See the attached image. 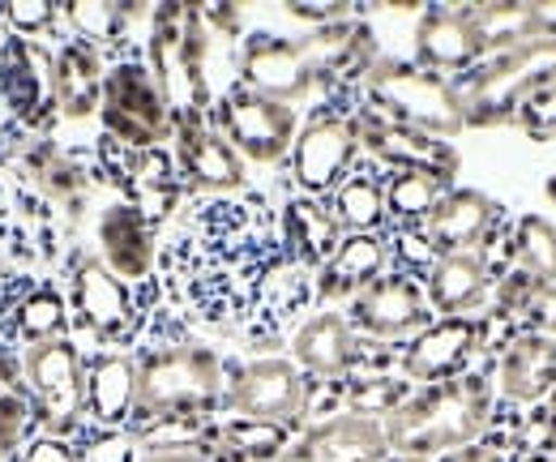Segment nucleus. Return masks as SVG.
Returning a JSON list of instances; mask_svg holds the SVG:
<instances>
[{"mask_svg": "<svg viewBox=\"0 0 556 462\" xmlns=\"http://www.w3.org/2000/svg\"><path fill=\"white\" fill-rule=\"evenodd\" d=\"M287 262L278 214L262 198H198L159 253L167 300L198 326L249 334L262 291Z\"/></svg>", "mask_w": 556, "mask_h": 462, "instance_id": "nucleus-1", "label": "nucleus"}, {"mask_svg": "<svg viewBox=\"0 0 556 462\" xmlns=\"http://www.w3.org/2000/svg\"><path fill=\"white\" fill-rule=\"evenodd\" d=\"M138 360V398L125 424V437H193L223 415L227 398V360L198 338L146 342Z\"/></svg>", "mask_w": 556, "mask_h": 462, "instance_id": "nucleus-2", "label": "nucleus"}, {"mask_svg": "<svg viewBox=\"0 0 556 462\" xmlns=\"http://www.w3.org/2000/svg\"><path fill=\"white\" fill-rule=\"evenodd\" d=\"M492 411H496V386L484 373L467 369L463 377L416 386L381 424L394 459L437 462L441 454L484 441L492 428Z\"/></svg>", "mask_w": 556, "mask_h": 462, "instance_id": "nucleus-3", "label": "nucleus"}, {"mask_svg": "<svg viewBox=\"0 0 556 462\" xmlns=\"http://www.w3.org/2000/svg\"><path fill=\"white\" fill-rule=\"evenodd\" d=\"M61 218L17 172L0 167V322L48 283V265L61 258Z\"/></svg>", "mask_w": 556, "mask_h": 462, "instance_id": "nucleus-4", "label": "nucleus"}, {"mask_svg": "<svg viewBox=\"0 0 556 462\" xmlns=\"http://www.w3.org/2000/svg\"><path fill=\"white\" fill-rule=\"evenodd\" d=\"M210 35L198 4H159L150 13V43H146V65L159 77L172 116L198 112L210 116Z\"/></svg>", "mask_w": 556, "mask_h": 462, "instance_id": "nucleus-5", "label": "nucleus"}, {"mask_svg": "<svg viewBox=\"0 0 556 462\" xmlns=\"http://www.w3.org/2000/svg\"><path fill=\"white\" fill-rule=\"evenodd\" d=\"M359 86H364L368 108L394 125L432 133V137H454L467 129L463 99H458L454 82L416 65V61L377 57V65L364 73Z\"/></svg>", "mask_w": 556, "mask_h": 462, "instance_id": "nucleus-6", "label": "nucleus"}, {"mask_svg": "<svg viewBox=\"0 0 556 462\" xmlns=\"http://www.w3.org/2000/svg\"><path fill=\"white\" fill-rule=\"evenodd\" d=\"M313 402H317V382H308L291 364V355H253L227 364L223 415L231 420L270 424L295 437L300 428L313 424Z\"/></svg>", "mask_w": 556, "mask_h": 462, "instance_id": "nucleus-7", "label": "nucleus"}, {"mask_svg": "<svg viewBox=\"0 0 556 462\" xmlns=\"http://www.w3.org/2000/svg\"><path fill=\"white\" fill-rule=\"evenodd\" d=\"M548 86H556V35H540L514 52H501L454 82L467 125H496Z\"/></svg>", "mask_w": 556, "mask_h": 462, "instance_id": "nucleus-8", "label": "nucleus"}, {"mask_svg": "<svg viewBox=\"0 0 556 462\" xmlns=\"http://www.w3.org/2000/svg\"><path fill=\"white\" fill-rule=\"evenodd\" d=\"M65 278L73 330L94 338L99 351H129L150 322V309L138 300V291L90 253H70Z\"/></svg>", "mask_w": 556, "mask_h": 462, "instance_id": "nucleus-9", "label": "nucleus"}, {"mask_svg": "<svg viewBox=\"0 0 556 462\" xmlns=\"http://www.w3.org/2000/svg\"><path fill=\"white\" fill-rule=\"evenodd\" d=\"M22 382L35 407V433L77 441L86 428V351L77 347V338L26 347Z\"/></svg>", "mask_w": 556, "mask_h": 462, "instance_id": "nucleus-10", "label": "nucleus"}, {"mask_svg": "<svg viewBox=\"0 0 556 462\" xmlns=\"http://www.w3.org/2000/svg\"><path fill=\"white\" fill-rule=\"evenodd\" d=\"M99 121H103V137L129 150H159L172 137L176 116L146 57H121L108 65Z\"/></svg>", "mask_w": 556, "mask_h": 462, "instance_id": "nucleus-11", "label": "nucleus"}, {"mask_svg": "<svg viewBox=\"0 0 556 462\" xmlns=\"http://www.w3.org/2000/svg\"><path fill=\"white\" fill-rule=\"evenodd\" d=\"M210 125L231 141V150L244 159V163H257V167H275L282 159H291V146H295V133H300V116L291 103H278L266 99L249 86H227L214 108H210Z\"/></svg>", "mask_w": 556, "mask_h": 462, "instance_id": "nucleus-12", "label": "nucleus"}, {"mask_svg": "<svg viewBox=\"0 0 556 462\" xmlns=\"http://www.w3.org/2000/svg\"><path fill=\"white\" fill-rule=\"evenodd\" d=\"M4 167L17 172L39 198L48 201L56 210V218H65V227L81 223L90 189L99 180V167L81 163V154L61 146L52 133H22Z\"/></svg>", "mask_w": 556, "mask_h": 462, "instance_id": "nucleus-13", "label": "nucleus"}, {"mask_svg": "<svg viewBox=\"0 0 556 462\" xmlns=\"http://www.w3.org/2000/svg\"><path fill=\"white\" fill-rule=\"evenodd\" d=\"M94 167H99V180H112L121 189V201L138 205L154 227L185 198L176 154H167L163 146L159 150H129V146H116L112 137H99Z\"/></svg>", "mask_w": 556, "mask_h": 462, "instance_id": "nucleus-14", "label": "nucleus"}, {"mask_svg": "<svg viewBox=\"0 0 556 462\" xmlns=\"http://www.w3.org/2000/svg\"><path fill=\"white\" fill-rule=\"evenodd\" d=\"M359 159V133L343 112H317L304 121L291 146V185L304 198H330Z\"/></svg>", "mask_w": 556, "mask_h": 462, "instance_id": "nucleus-15", "label": "nucleus"}, {"mask_svg": "<svg viewBox=\"0 0 556 462\" xmlns=\"http://www.w3.org/2000/svg\"><path fill=\"white\" fill-rule=\"evenodd\" d=\"M52 52L39 39H22L0 26V108L22 133H52L56 112L48 95Z\"/></svg>", "mask_w": 556, "mask_h": 462, "instance_id": "nucleus-16", "label": "nucleus"}, {"mask_svg": "<svg viewBox=\"0 0 556 462\" xmlns=\"http://www.w3.org/2000/svg\"><path fill=\"white\" fill-rule=\"evenodd\" d=\"M343 313L359 338H377V342H407L437 322L424 283L407 270H386L377 283H368L355 300H348Z\"/></svg>", "mask_w": 556, "mask_h": 462, "instance_id": "nucleus-17", "label": "nucleus"}, {"mask_svg": "<svg viewBox=\"0 0 556 462\" xmlns=\"http://www.w3.org/2000/svg\"><path fill=\"white\" fill-rule=\"evenodd\" d=\"M172 141H176V167L185 189L206 193V198H236L249 185L244 159L231 150V141L210 125V116L180 112L172 121Z\"/></svg>", "mask_w": 556, "mask_h": 462, "instance_id": "nucleus-18", "label": "nucleus"}, {"mask_svg": "<svg viewBox=\"0 0 556 462\" xmlns=\"http://www.w3.org/2000/svg\"><path fill=\"white\" fill-rule=\"evenodd\" d=\"M240 86L278 99V103H300L317 90V73L304 52V39H287L275 30H253L240 43Z\"/></svg>", "mask_w": 556, "mask_h": 462, "instance_id": "nucleus-19", "label": "nucleus"}, {"mask_svg": "<svg viewBox=\"0 0 556 462\" xmlns=\"http://www.w3.org/2000/svg\"><path fill=\"white\" fill-rule=\"evenodd\" d=\"M275 462H390L386 424L377 415L334 411L300 428Z\"/></svg>", "mask_w": 556, "mask_h": 462, "instance_id": "nucleus-20", "label": "nucleus"}, {"mask_svg": "<svg viewBox=\"0 0 556 462\" xmlns=\"http://www.w3.org/2000/svg\"><path fill=\"white\" fill-rule=\"evenodd\" d=\"M351 121H355V133H359V150H368V154H372L377 163H386L390 172H428V176L454 180V172H458V150H454L445 137L394 125V121L377 116L368 103L355 108Z\"/></svg>", "mask_w": 556, "mask_h": 462, "instance_id": "nucleus-21", "label": "nucleus"}, {"mask_svg": "<svg viewBox=\"0 0 556 462\" xmlns=\"http://www.w3.org/2000/svg\"><path fill=\"white\" fill-rule=\"evenodd\" d=\"M488 326L480 317H437L428 330L403 342L399 369L412 386H437L450 377H463L471 355L484 347Z\"/></svg>", "mask_w": 556, "mask_h": 462, "instance_id": "nucleus-22", "label": "nucleus"}, {"mask_svg": "<svg viewBox=\"0 0 556 462\" xmlns=\"http://www.w3.org/2000/svg\"><path fill=\"white\" fill-rule=\"evenodd\" d=\"M138 398V360L134 351H99L86 355V428L77 446L125 433Z\"/></svg>", "mask_w": 556, "mask_h": 462, "instance_id": "nucleus-23", "label": "nucleus"}, {"mask_svg": "<svg viewBox=\"0 0 556 462\" xmlns=\"http://www.w3.org/2000/svg\"><path fill=\"white\" fill-rule=\"evenodd\" d=\"M94 245H99V262L108 265L121 283L138 287L154 278L159 265V227L129 201H108L94 218Z\"/></svg>", "mask_w": 556, "mask_h": 462, "instance_id": "nucleus-24", "label": "nucleus"}, {"mask_svg": "<svg viewBox=\"0 0 556 462\" xmlns=\"http://www.w3.org/2000/svg\"><path fill=\"white\" fill-rule=\"evenodd\" d=\"M359 351V334L351 330L348 313L339 309H317L291 330V364L317 386L355 377Z\"/></svg>", "mask_w": 556, "mask_h": 462, "instance_id": "nucleus-25", "label": "nucleus"}, {"mask_svg": "<svg viewBox=\"0 0 556 462\" xmlns=\"http://www.w3.org/2000/svg\"><path fill=\"white\" fill-rule=\"evenodd\" d=\"M103 82L108 65L103 52L77 35H65L52 48V68H48V95H52V112L65 125H81L90 116H99L103 103Z\"/></svg>", "mask_w": 556, "mask_h": 462, "instance_id": "nucleus-26", "label": "nucleus"}, {"mask_svg": "<svg viewBox=\"0 0 556 462\" xmlns=\"http://www.w3.org/2000/svg\"><path fill=\"white\" fill-rule=\"evenodd\" d=\"M416 65L432 68V73H471L476 65H484V43L471 26L467 4H437L424 9L416 26Z\"/></svg>", "mask_w": 556, "mask_h": 462, "instance_id": "nucleus-27", "label": "nucleus"}, {"mask_svg": "<svg viewBox=\"0 0 556 462\" xmlns=\"http://www.w3.org/2000/svg\"><path fill=\"white\" fill-rule=\"evenodd\" d=\"M390 270V236L386 232H355L343 236L334 258L317 270V304L334 309L339 300H355L368 283Z\"/></svg>", "mask_w": 556, "mask_h": 462, "instance_id": "nucleus-28", "label": "nucleus"}, {"mask_svg": "<svg viewBox=\"0 0 556 462\" xmlns=\"http://www.w3.org/2000/svg\"><path fill=\"white\" fill-rule=\"evenodd\" d=\"M424 296H428L432 317H471L476 309H484V300L492 296L488 258L476 253V249L437 258L424 274Z\"/></svg>", "mask_w": 556, "mask_h": 462, "instance_id": "nucleus-29", "label": "nucleus"}, {"mask_svg": "<svg viewBox=\"0 0 556 462\" xmlns=\"http://www.w3.org/2000/svg\"><path fill=\"white\" fill-rule=\"evenodd\" d=\"M278 232H282L287 258L295 265H304V270H313V274L334 258V249H339L343 236H348V232L339 227L334 210H330V198H304V193L282 201V210H278Z\"/></svg>", "mask_w": 556, "mask_h": 462, "instance_id": "nucleus-30", "label": "nucleus"}, {"mask_svg": "<svg viewBox=\"0 0 556 462\" xmlns=\"http://www.w3.org/2000/svg\"><path fill=\"white\" fill-rule=\"evenodd\" d=\"M496 201L480 193V189H450L445 198L437 201V210L424 218L419 236L428 240V249L437 258L445 253H467L480 240H488L492 223H496Z\"/></svg>", "mask_w": 556, "mask_h": 462, "instance_id": "nucleus-31", "label": "nucleus"}, {"mask_svg": "<svg viewBox=\"0 0 556 462\" xmlns=\"http://www.w3.org/2000/svg\"><path fill=\"white\" fill-rule=\"evenodd\" d=\"M501 398L509 402H544L556 390V338L548 334H518L501 360H496V382H492Z\"/></svg>", "mask_w": 556, "mask_h": 462, "instance_id": "nucleus-32", "label": "nucleus"}, {"mask_svg": "<svg viewBox=\"0 0 556 462\" xmlns=\"http://www.w3.org/2000/svg\"><path fill=\"white\" fill-rule=\"evenodd\" d=\"M52 338H73V317L65 291L48 278L39 283L4 322H0V347L26 351L35 342H52Z\"/></svg>", "mask_w": 556, "mask_h": 462, "instance_id": "nucleus-33", "label": "nucleus"}, {"mask_svg": "<svg viewBox=\"0 0 556 462\" xmlns=\"http://www.w3.org/2000/svg\"><path fill=\"white\" fill-rule=\"evenodd\" d=\"M35 437V407L22 382V351L0 347V462H17Z\"/></svg>", "mask_w": 556, "mask_h": 462, "instance_id": "nucleus-34", "label": "nucleus"}, {"mask_svg": "<svg viewBox=\"0 0 556 462\" xmlns=\"http://www.w3.org/2000/svg\"><path fill=\"white\" fill-rule=\"evenodd\" d=\"M445 193H450V180H441V176L390 172L386 176V223H394V232H416Z\"/></svg>", "mask_w": 556, "mask_h": 462, "instance_id": "nucleus-35", "label": "nucleus"}, {"mask_svg": "<svg viewBox=\"0 0 556 462\" xmlns=\"http://www.w3.org/2000/svg\"><path fill=\"white\" fill-rule=\"evenodd\" d=\"M150 17V9L141 4H61V26L65 35H77L86 43L103 48H125L129 26Z\"/></svg>", "mask_w": 556, "mask_h": 462, "instance_id": "nucleus-36", "label": "nucleus"}, {"mask_svg": "<svg viewBox=\"0 0 556 462\" xmlns=\"http://www.w3.org/2000/svg\"><path fill=\"white\" fill-rule=\"evenodd\" d=\"M471 13V26L484 43V57H501V52H514L531 39H540V17H535V4H467Z\"/></svg>", "mask_w": 556, "mask_h": 462, "instance_id": "nucleus-37", "label": "nucleus"}, {"mask_svg": "<svg viewBox=\"0 0 556 462\" xmlns=\"http://www.w3.org/2000/svg\"><path fill=\"white\" fill-rule=\"evenodd\" d=\"M330 210L339 218V227L355 232H381L386 227V180L372 172H351L348 180L330 193Z\"/></svg>", "mask_w": 556, "mask_h": 462, "instance_id": "nucleus-38", "label": "nucleus"}, {"mask_svg": "<svg viewBox=\"0 0 556 462\" xmlns=\"http://www.w3.org/2000/svg\"><path fill=\"white\" fill-rule=\"evenodd\" d=\"M129 462H249L236 454L227 441H218L210 433V424L193 437H154V441H138Z\"/></svg>", "mask_w": 556, "mask_h": 462, "instance_id": "nucleus-39", "label": "nucleus"}, {"mask_svg": "<svg viewBox=\"0 0 556 462\" xmlns=\"http://www.w3.org/2000/svg\"><path fill=\"white\" fill-rule=\"evenodd\" d=\"M514 258H518V270H527L540 287L556 283V223L527 214L514 232Z\"/></svg>", "mask_w": 556, "mask_h": 462, "instance_id": "nucleus-40", "label": "nucleus"}, {"mask_svg": "<svg viewBox=\"0 0 556 462\" xmlns=\"http://www.w3.org/2000/svg\"><path fill=\"white\" fill-rule=\"evenodd\" d=\"M339 386H343V407L339 411H359V415H377V420H386L403 398L416 390L407 377H390V373L348 377Z\"/></svg>", "mask_w": 556, "mask_h": 462, "instance_id": "nucleus-41", "label": "nucleus"}, {"mask_svg": "<svg viewBox=\"0 0 556 462\" xmlns=\"http://www.w3.org/2000/svg\"><path fill=\"white\" fill-rule=\"evenodd\" d=\"M0 26L22 35V39H39L52 35V30H65L61 26V4H39V0H17V4H0Z\"/></svg>", "mask_w": 556, "mask_h": 462, "instance_id": "nucleus-42", "label": "nucleus"}, {"mask_svg": "<svg viewBox=\"0 0 556 462\" xmlns=\"http://www.w3.org/2000/svg\"><path fill=\"white\" fill-rule=\"evenodd\" d=\"M535 296H540V283L527 270H509L496 283V317H527V309L535 304Z\"/></svg>", "mask_w": 556, "mask_h": 462, "instance_id": "nucleus-43", "label": "nucleus"}, {"mask_svg": "<svg viewBox=\"0 0 556 462\" xmlns=\"http://www.w3.org/2000/svg\"><path fill=\"white\" fill-rule=\"evenodd\" d=\"M17 462H86V459H81V446H77V441L35 433V437L26 441V450L17 454Z\"/></svg>", "mask_w": 556, "mask_h": 462, "instance_id": "nucleus-44", "label": "nucleus"}, {"mask_svg": "<svg viewBox=\"0 0 556 462\" xmlns=\"http://www.w3.org/2000/svg\"><path fill=\"white\" fill-rule=\"evenodd\" d=\"M518 112H522V121H527L535 133H556V86L540 90V95H531Z\"/></svg>", "mask_w": 556, "mask_h": 462, "instance_id": "nucleus-45", "label": "nucleus"}, {"mask_svg": "<svg viewBox=\"0 0 556 462\" xmlns=\"http://www.w3.org/2000/svg\"><path fill=\"white\" fill-rule=\"evenodd\" d=\"M437 462H514V450L509 441H496V437H484L476 446H463L454 454H441Z\"/></svg>", "mask_w": 556, "mask_h": 462, "instance_id": "nucleus-46", "label": "nucleus"}, {"mask_svg": "<svg viewBox=\"0 0 556 462\" xmlns=\"http://www.w3.org/2000/svg\"><path fill=\"white\" fill-rule=\"evenodd\" d=\"M527 322H531V330H535V334H548V338H556V283L540 287L535 304L527 309Z\"/></svg>", "mask_w": 556, "mask_h": 462, "instance_id": "nucleus-47", "label": "nucleus"}, {"mask_svg": "<svg viewBox=\"0 0 556 462\" xmlns=\"http://www.w3.org/2000/svg\"><path fill=\"white\" fill-rule=\"evenodd\" d=\"M544 415H548V437L556 441V390L548 395V411H544Z\"/></svg>", "mask_w": 556, "mask_h": 462, "instance_id": "nucleus-48", "label": "nucleus"}, {"mask_svg": "<svg viewBox=\"0 0 556 462\" xmlns=\"http://www.w3.org/2000/svg\"><path fill=\"white\" fill-rule=\"evenodd\" d=\"M548 198L556 201V176H553V180H548Z\"/></svg>", "mask_w": 556, "mask_h": 462, "instance_id": "nucleus-49", "label": "nucleus"}]
</instances>
